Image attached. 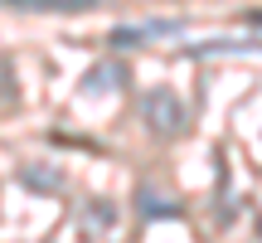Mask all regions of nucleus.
<instances>
[{"label": "nucleus", "mask_w": 262, "mask_h": 243, "mask_svg": "<svg viewBox=\"0 0 262 243\" xmlns=\"http://www.w3.org/2000/svg\"><path fill=\"white\" fill-rule=\"evenodd\" d=\"M141 117H146V127L156 131V136H180L185 131V103H180L170 88H150V93H141Z\"/></svg>", "instance_id": "1"}, {"label": "nucleus", "mask_w": 262, "mask_h": 243, "mask_svg": "<svg viewBox=\"0 0 262 243\" xmlns=\"http://www.w3.org/2000/svg\"><path fill=\"white\" fill-rule=\"evenodd\" d=\"M185 19H156V25H117L112 29V49H126V44H141V39H165V34H180Z\"/></svg>", "instance_id": "2"}, {"label": "nucleus", "mask_w": 262, "mask_h": 243, "mask_svg": "<svg viewBox=\"0 0 262 243\" xmlns=\"http://www.w3.org/2000/svg\"><path fill=\"white\" fill-rule=\"evenodd\" d=\"M136 199H141V219H175V214H180V205H175V199L156 195L150 185H141V190H136Z\"/></svg>", "instance_id": "3"}, {"label": "nucleus", "mask_w": 262, "mask_h": 243, "mask_svg": "<svg viewBox=\"0 0 262 243\" xmlns=\"http://www.w3.org/2000/svg\"><path fill=\"white\" fill-rule=\"evenodd\" d=\"M102 83H122V64H112V58H107L102 68H93V73L83 78V93H97Z\"/></svg>", "instance_id": "4"}, {"label": "nucleus", "mask_w": 262, "mask_h": 243, "mask_svg": "<svg viewBox=\"0 0 262 243\" xmlns=\"http://www.w3.org/2000/svg\"><path fill=\"white\" fill-rule=\"evenodd\" d=\"M10 5H39V10H78V5H93V0H10Z\"/></svg>", "instance_id": "5"}, {"label": "nucleus", "mask_w": 262, "mask_h": 243, "mask_svg": "<svg viewBox=\"0 0 262 243\" xmlns=\"http://www.w3.org/2000/svg\"><path fill=\"white\" fill-rule=\"evenodd\" d=\"M243 19H248V25H262V10H248Z\"/></svg>", "instance_id": "6"}]
</instances>
